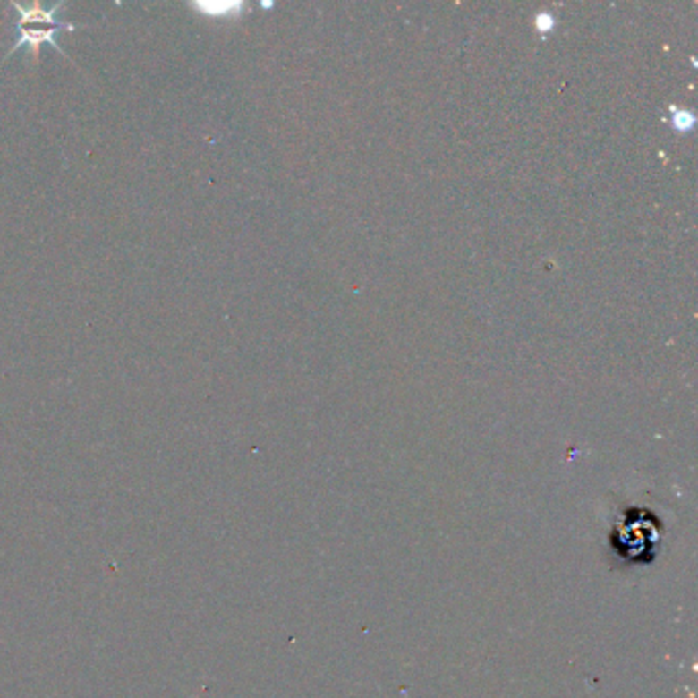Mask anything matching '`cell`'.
Returning <instances> with one entry per match:
<instances>
[{"instance_id": "1", "label": "cell", "mask_w": 698, "mask_h": 698, "mask_svg": "<svg viewBox=\"0 0 698 698\" xmlns=\"http://www.w3.org/2000/svg\"><path fill=\"white\" fill-rule=\"evenodd\" d=\"M15 9L19 11V39L15 41L11 52H15L21 46L30 44L33 47L35 58H38V47L44 44V41L52 44L55 49H60V46L55 44V33H58V30H72L70 23H58V19H55V13L62 9V4H55L52 11H44L39 4H33L27 9V6L15 3Z\"/></svg>"}]
</instances>
